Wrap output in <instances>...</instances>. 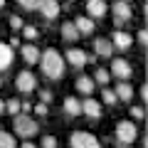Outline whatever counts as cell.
<instances>
[{
  "label": "cell",
  "mask_w": 148,
  "mask_h": 148,
  "mask_svg": "<svg viewBox=\"0 0 148 148\" xmlns=\"http://www.w3.org/2000/svg\"><path fill=\"white\" fill-rule=\"evenodd\" d=\"M69 3H72V0H69Z\"/></svg>",
  "instance_id": "39"
},
{
  "label": "cell",
  "mask_w": 148,
  "mask_h": 148,
  "mask_svg": "<svg viewBox=\"0 0 148 148\" xmlns=\"http://www.w3.org/2000/svg\"><path fill=\"white\" fill-rule=\"evenodd\" d=\"M3 5H5V0H0V8H3Z\"/></svg>",
  "instance_id": "36"
},
{
  "label": "cell",
  "mask_w": 148,
  "mask_h": 148,
  "mask_svg": "<svg viewBox=\"0 0 148 148\" xmlns=\"http://www.w3.org/2000/svg\"><path fill=\"white\" fill-rule=\"evenodd\" d=\"M62 37L67 40V42H74V40H79V32H77L74 22H64V25H62Z\"/></svg>",
  "instance_id": "20"
},
{
  "label": "cell",
  "mask_w": 148,
  "mask_h": 148,
  "mask_svg": "<svg viewBox=\"0 0 148 148\" xmlns=\"http://www.w3.org/2000/svg\"><path fill=\"white\" fill-rule=\"evenodd\" d=\"M141 96H143V101L148 99V86H141Z\"/></svg>",
  "instance_id": "33"
},
{
  "label": "cell",
  "mask_w": 148,
  "mask_h": 148,
  "mask_svg": "<svg viewBox=\"0 0 148 148\" xmlns=\"http://www.w3.org/2000/svg\"><path fill=\"white\" fill-rule=\"evenodd\" d=\"M131 45H133V37L128 35V32H123V30L114 32V37H111V47L114 49H128Z\"/></svg>",
  "instance_id": "9"
},
{
  "label": "cell",
  "mask_w": 148,
  "mask_h": 148,
  "mask_svg": "<svg viewBox=\"0 0 148 148\" xmlns=\"http://www.w3.org/2000/svg\"><path fill=\"white\" fill-rule=\"evenodd\" d=\"M10 27H12L15 32H20L22 27H25V22H22V17H20V15H12V17H10Z\"/></svg>",
  "instance_id": "27"
},
{
  "label": "cell",
  "mask_w": 148,
  "mask_h": 148,
  "mask_svg": "<svg viewBox=\"0 0 148 148\" xmlns=\"http://www.w3.org/2000/svg\"><path fill=\"white\" fill-rule=\"evenodd\" d=\"M12 128L20 138H32L37 133V121L27 114H15V121H12Z\"/></svg>",
  "instance_id": "2"
},
{
  "label": "cell",
  "mask_w": 148,
  "mask_h": 148,
  "mask_svg": "<svg viewBox=\"0 0 148 148\" xmlns=\"http://www.w3.org/2000/svg\"><path fill=\"white\" fill-rule=\"evenodd\" d=\"M111 77H116L119 82H126L128 77H131L133 74V69H131V64L126 62V59H114V62H111Z\"/></svg>",
  "instance_id": "7"
},
{
  "label": "cell",
  "mask_w": 148,
  "mask_h": 148,
  "mask_svg": "<svg viewBox=\"0 0 148 148\" xmlns=\"http://www.w3.org/2000/svg\"><path fill=\"white\" fill-rule=\"evenodd\" d=\"M69 146L72 148H101L99 138L91 136V133H86V131H74L72 138H69Z\"/></svg>",
  "instance_id": "4"
},
{
  "label": "cell",
  "mask_w": 148,
  "mask_h": 148,
  "mask_svg": "<svg viewBox=\"0 0 148 148\" xmlns=\"http://www.w3.org/2000/svg\"><path fill=\"white\" fill-rule=\"evenodd\" d=\"M126 3H128V0H126Z\"/></svg>",
  "instance_id": "40"
},
{
  "label": "cell",
  "mask_w": 148,
  "mask_h": 148,
  "mask_svg": "<svg viewBox=\"0 0 148 148\" xmlns=\"http://www.w3.org/2000/svg\"><path fill=\"white\" fill-rule=\"evenodd\" d=\"M86 10H89L91 20H101L109 12V5H106V0H86Z\"/></svg>",
  "instance_id": "8"
},
{
  "label": "cell",
  "mask_w": 148,
  "mask_h": 148,
  "mask_svg": "<svg viewBox=\"0 0 148 148\" xmlns=\"http://www.w3.org/2000/svg\"><path fill=\"white\" fill-rule=\"evenodd\" d=\"M86 57L89 54L84 52V49H67V57H64V62H69L74 69H82L86 64Z\"/></svg>",
  "instance_id": "10"
},
{
  "label": "cell",
  "mask_w": 148,
  "mask_h": 148,
  "mask_svg": "<svg viewBox=\"0 0 148 148\" xmlns=\"http://www.w3.org/2000/svg\"><path fill=\"white\" fill-rule=\"evenodd\" d=\"M94 54H96V57H111V54H114L111 40H106V37H99V40H94Z\"/></svg>",
  "instance_id": "13"
},
{
  "label": "cell",
  "mask_w": 148,
  "mask_h": 148,
  "mask_svg": "<svg viewBox=\"0 0 148 148\" xmlns=\"http://www.w3.org/2000/svg\"><path fill=\"white\" fill-rule=\"evenodd\" d=\"M138 45H141V47H146V45H148V35H146V30H138Z\"/></svg>",
  "instance_id": "32"
},
{
  "label": "cell",
  "mask_w": 148,
  "mask_h": 148,
  "mask_svg": "<svg viewBox=\"0 0 148 148\" xmlns=\"http://www.w3.org/2000/svg\"><path fill=\"white\" fill-rule=\"evenodd\" d=\"M101 99H104V104H116V94H114V89H101Z\"/></svg>",
  "instance_id": "25"
},
{
  "label": "cell",
  "mask_w": 148,
  "mask_h": 148,
  "mask_svg": "<svg viewBox=\"0 0 148 148\" xmlns=\"http://www.w3.org/2000/svg\"><path fill=\"white\" fill-rule=\"evenodd\" d=\"M109 79H111V74H109V69H96L94 72V84H101V86H106L109 84Z\"/></svg>",
  "instance_id": "21"
},
{
  "label": "cell",
  "mask_w": 148,
  "mask_h": 148,
  "mask_svg": "<svg viewBox=\"0 0 148 148\" xmlns=\"http://www.w3.org/2000/svg\"><path fill=\"white\" fill-rule=\"evenodd\" d=\"M138 138V128L133 121H119L116 123V141L123 143V146H131Z\"/></svg>",
  "instance_id": "3"
},
{
  "label": "cell",
  "mask_w": 148,
  "mask_h": 148,
  "mask_svg": "<svg viewBox=\"0 0 148 148\" xmlns=\"http://www.w3.org/2000/svg\"><path fill=\"white\" fill-rule=\"evenodd\" d=\"M131 116H133V119H138V121H143V116H146L143 106H133V109H131Z\"/></svg>",
  "instance_id": "30"
},
{
  "label": "cell",
  "mask_w": 148,
  "mask_h": 148,
  "mask_svg": "<svg viewBox=\"0 0 148 148\" xmlns=\"http://www.w3.org/2000/svg\"><path fill=\"white\" fill-rule=\"evenodd\" d=\"M114 94H116L119 101H131L133 99V86L128 84V82H119V86L114 89Z\"/></svg>",
  "instance_id": "16"
},
{
  "label": "cell",
  "mask_w": 148,
  "mask_h": 148,
  "mask_svg": "<svg viewBox=\"0 0 148 148\" xmlns=\"http://www.w3.org/2000/svg\"><path fill=\"white\" fill-rule=\"evenodd\" d=\"M17 3H20V5L25 8V10H37V8H40V3H42V0H17Z\"/></svg>",
  "instance_id": "26"
},
{
  "label": "cell",
  "mask_w": 148,
  "mask_h": 148,
  "mask_svg": "<svg viewBox=\"0 0 148 148\" xmlns=\"http://www.w3.org/2000/svg\"><path fill=\"white\" fill-rule=\"evenodd\" d=\"M5 111L8 114H20V99H10V101H5Z\"/></svg>",
  "instance_id": "23"
},
{
  "label": "cell",
  "mask_w": 148,
  "mask_h": 148,
  "mask_svg": "<svg viewBox=\"0 0 148 148\" xmlns=\"http://www.w3.org/2000/svg\"><path fill=\"white\" fill-rule=\"evenodd\" d=\"M40 64H42V72H45L47 79H62L64 72H67V62H64V57L54 47L45 49L40 54Z\"/></svg>",
  "instance_id": "1"
},
{
  "label": "cell",
  "mask_w": 148,
  "mask_h": 148,
  "mask_svg": "<svg viewBox=\"0 0 148 148\" xmlns=\"http://www.w3.org/2000/svg\"><path fill=\"white\" fill-rule=\"evenodd\" d=\"M20 148H40V146H35V143H30V141H25V143H22Z\"/></svg>",
  "instance_id": "34"
},
{
  "label": "cell",
  "mask_w": 148,
  "mask_h": 148,
  "mask_svg": "<svg viewBox=\"0 0 148 148\" xmlns=\"http://www.w3.org/2000/svg\"><path fill=\"white\" fill-rule=\"evenodd\" d=\"M82 114H86L89 119H101V104L89 96V99L82 101Z\"/></svg>",
  "instance_id": "11"
},
{
  "label": "cell",
  "mask_w": 148,
  "mask_h": 148,
  "mask_svg": "<svg viewBox=\"0 0 148 148\" xmlns=\"http://www.w3.org/2000/svg\"><path fill=\"white\" fill-rule=\"evenodd\" d=\"M40 146H42V148H57L59 143H57V138H54V136H45Z\"/></svg>",
  "instance_id": "28"
},
{
  "label": "cell",
  "mask_w": 148,
  "mask_h": 148,
  "mask_svg": "<svg viewBox=\"0 0 148 148\" xmlns=\"http://www.w3.org/2000/svg\"><path fill=\"white\" fill-rule=\"evenodd\" d=\"M22 35H25L27 40L32 42V40H37V35H40V30H37L35 25H25V27H22Z\"/></svg>",
  "instance_id": "24"
},
{
  "label": "cell",
  "mask_w": 148,
  "mask_h": 148,
  "mask_svg": "<svg viewBox=\"0 0 148 148\" xmlns=\"http://www.w3.org/2000/svg\"><path fill=\"white\" fill-rule=\"evenodd\" d=\"M74 27H77V32H79V35H91V32H94V20H91V17H77V20H74Z\"/></svg>",
  "instance_id": "17"
},
{
  "label": "cell",
  "mask_w": 148,
  "mask_h": 148,
  "mask_svg": "<svg viewBox=\"0 0 148 148\" xmlns=\"http://www.w3.org/2000/svg\"><path fill=\"white\" fill-rule=\"evenodd\" d=\"M20 52H22V59H25L27 64H35V62H40V49H37L32 42L22 45V47H20Z\"/></svg>",
  "instance_id": "14"
},
{
  "label": "cell",
  "mask_w": 148,
  "mask_h": 148,
  "mask_svg": "<svg viewBox=\"0 0 148 148\" xmlns=\"http://www.w3.org/2000/svg\"><path fill=\"white\" fill-rule=\"evenodd\" d=\"M15 86L22 91V94H32V91L37 89V77L32 72H20L15 79Z\"/></svg>",
  "instance_id": "6"
},
{
  "label": "cell",
  "mask_w": 148,
  "mask_h": 148,
  "mask_svg": "<svg viewBox=\"0 0 148 148\" xmlns=\"http://www.w3.org/2000/svg\"><path fill=\"white\" fill-rule=\"evenodd\" d=\"M0 114H5V101L0 99Z\"/></svg>",
  "instance_id": "35"
},
{
  "label": "cell",
  "mask_w": 148,
  "mask_h": 148,
  "mask_svg": "<svg viewBox=\"0 0 148 148\" xmlns=\"http://www.w3.org/2000/svg\"><path fill=\"white\" fill-rule=\"evenodd\" d=\"M64 111H67L69 116H79L82 114V101L77 96H67L64 99Z\"/></svg>",
  "instance_id": "19"
},
{
  "label": "cell",
  "mask_w": 148,
  "mask_h": 148,
  "mask_svg": "<svg viewBox=\"0 0 148 148\" xmlns=\"http://www.w3.org/2000/svg\"><path fill=\"white\" fill-rule=\"evenodd\" d=\"M32 111H35L37 116H47V114H49V106L40 101V104H35V109H32Z\"/></svg>",
  "instance_id": "29"
},
{
  "label": "cell",
  "mask_w": 148,
  "mask_h": 148,
  "mask_svg": "<svg viewBox=\"0 0 148 148\" xmlns=\"http://www.w3.org/2000/svg\"><path fill=\"white\" fill-rule=\"evenodd\" d=\"M0 82H3V77H0Z\"/></svg>",
  "instance_id": "38"
},
{
  "label": "cell",
  "mask_w": 148,
  "mask_h": 148,
  "mask_svg": "<svg viewBox=\"0 0 148 148\" xmlns=\"http://www.w3.org/2000/svg\"><path fill=\"white\" fill-rule=\"evenodd\" d=\"M119 148H128V146H123V143H121V146H119Z\"/></svg>",
  "instance_id": "37"
},
{
  "label": "cell",
  "mask_w": 148,
  "mask_h": 148,
  "mask_svg": "<svg viewBox=\"0 0 148 148\" xmlns=\"http://www.w3.org/2000/svg\"><path fill=\"white\" fill-rule=\"evenodd\" d=\"M40 101H42V104H49V101H52V91L49 89H40Z\"/></svg>",
  "instance_id": "31"
},
{
  "label": "cell",
  "mask_w": 148,
  "mask_h": 148,
  "mask_svg": "<svg viewBox=\"0 0 148 148\" xmlns=\"http://www.w3.org/2000/svg\"><path fill=\"white\" fill-rule=\"evenodd\" d=\"M12 47L10 45H5V42H0V72H5L8 67L12 64Z\"/></svg>",
  "instance_id": "15"
},
{
  "label": "cell",
  "mask_w": 148,
  "mask_h": 148,
  "mask_svg": "<svg viewBox=\"0 0 148 148\" xmlns=\"http://www.w3.org/2000/svg\"><path fill=\"white\" fill-rule=\"evenodd\" d=\"M111 10H114V22H116V27H121L123 22H128L131 15H133L131 5H128L126 0H116V3L111 5Z\"/></svg>",
  "instance_id": "5"
},
{
  "label": "cell",
  "mask_w": 148,
  "mask_h": 148,
  "mask_svg": "<svg viewBox=\"0 0 148 148\" xmlns=\"http://www.w3.org/2000/svg\"><path fill=\"white\" fill-rule=\"evenodd\" d=\"M37 10L42 12V15L47 17V20H54V17L59 15V3H57V0H42Z\"/></svg>",
  "instance_id": "12"
},
{
  "label": "cell",
  "mask_w": 148,
  "mask_h": 148,
  "mask_svg": "<svg viewBox=\"0 0 148 148\" xmlns=\"http://www.w3.org/2000/svg\"><path fill=\"white\" fill-rule=\"evenodd\" d=\"M0 148H17L15 136H12V133H8V131H0Z\"/></svg>",
  "instance_id": "22"
},
{
  "label": "cell",
  "mask_w": 148,
  "mask_h": 148,
  "mask_svg": "<svg viewBox=\"0 0 148 148\" xmlns=\"http://www.w3.org/2000/svg\"><path fill=\"white\" fill-rule=\"evenodd\" d=\"M77 89H79V94H84V96H91V91H94V79H91V77H84V74H82V77H77Z\"/></svg>",
  "instance_id": "18"
}]
</instances>
